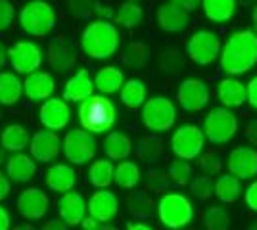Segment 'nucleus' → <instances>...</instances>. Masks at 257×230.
<instances>
[{"label": "nucleus", "mask_w": 257, "mask_h": 230, "mask_svg": "<svg viewBox=\"0 0 257 230\" xmlns=\"http://www.w3.org/2000/svg\"><path fill=\"white\" fill-rule=\"evenodd\" d=\"M137 155H139L140 161H144L148 165L158 161V159L163 157V140L154 136V134L144 136L139 142V146H137Z\"/></svg>", "instance_id": "36"}, {"label": "nucleus", "mask_w": 257, "mask_h": 230, "mask_svg": "<svg viewBox=\"0 0 257 230\" xmlns=\"http://www.w3.org/2000/svg\"><path fill=\"white\" fill-rule=\"evenodd\" d=\"M8 161V157H6V150L2 148V144H0V165H6Z\"/></svg>", "instance_id": "58"}, {"label": "nucleus", "mask_w": 257, "mask_h": 230, "mask_svg": "<svg viewBox=\"0 0 257 230\" xmlns=\"http://www.w3.org/2000/svg\"><path fill=\"white\" fill-rule=\"evenodd\" d=\"M142 173H140L139 165L133 163V161H121L113 171V180L117 182V186L131 190L140 182Z\"/></svg>", "instance_id": "34"}, {"label": "nucleus", "mask_w": 257, "mask_h": 230, "mask_svg": "<svg viewBox=\"0 0 257 230\" xmlns=\"http://www.w3.org/2000/svg\"><path fill=\"white\" fill-rule=\"evenodd\" d=\"M228 175L240 178H253L257 176V150L249 146H238L228 153L226 159Z\"/></svg>", "instance_id": "14"}, {"label": "nucleus", "mask_w": 257, "mask_h": 230, "mask_svg": "<svg viewBox=\"0 0 257 230\" xmlns=\"http://www.w3.org/2000/svg\"><path fill=\"white\" fill-rule=\"evenodd\" d=\"M204 224L207 230H228L230 226V217L221 205H213L205 211Z\"/></svg>", "instance_id": "40"}, {"label": "nucleus", "mask_w": 257, "mask_h": 230, "mask_svg": "<svg viewBox=\"0 0 257 230\" xmlns=\"http://www.w3.org/2000/svg\"><path fill=\"white\" fill-rule=\"evenodd\" d=\"M177 121V108L169 98L156 96L152 100H146L142 106V123L148 131L165 132L173 129Z\"/></svg>", "instance_id": "7"}, {"label": "nucleus", "mask_w": 257, "mask_h": 230, "mask_svg": "<svg viewBox=\"0 0 257 230\" xmlns=\"http://www.w3.org/2000/svg\"><path fill=\"white\" fill-rule=\"evenodd\" d=\"M56 90V81L54 75L48 71H35L31 75L25 77L23 81V94L29 100H46L52 98Z\"/></svg>", "instance_id": "19"}, {"label": "nucleus", "mask_w": 257, "mask_h": 230, "mask_svg": "<svg viewBox=\"0 0 257 230\" xmlns=\"http://www.w3.org/2000/svg\"><path fill=\"white\" fill-rule=\"evenodd\" d=\"M217 98L223 104V108H240L247 102V92H246V85L240 83L238 79H232V77H226L219 83L217 87Z\"/></svg>", "instance_id": "22"}, {"label": "nucleus", "mask_w": 257, "mask_h": 230, "mask_svg": "<svg viewBox=\"0 0 257 230\" xmlns=\"http://www.w3.org/2000/svg\"><path fill=\"white\" fill-rule=\"evenodd\" d=\"M10 192H12L10 180H8V176L0 171V201H4L6 197L10 196Z\"/></svg>", "instance_id": "51"}, {"label": "nucleus", "mask_w": 257, "mask_h": 230, "mask_svg": "<svg viewBox=\"0 0 257 230\" xmlns=\"http://www.w3.org/2000/svg\"><path fill=\"white\" fill-rule=\"evenodd\" d=\"M251 23H253V29H255V33H257V4H255V8H253V12H251Z\"/></svg>", "instance_id": "59"}, {"label": "nucleus", "mask_w": 257, "mask_h": 230, "mask_svg": "<svg viewBox=\"0 0 257 230\" xmlns=\"http://www.w3.org/2000/svg\"><path fill=\"white\" fill-rule=\"evenodd\" d=\"M246 92H247V102H249V106H251L253 110H257V75L247 83Z\"/></svg>", "instance_id": "48"}, {"label": "nucleus", "mask_w": 257, "mask_h": 230, "mask_svg": "<svg viewBox=\"0 0 257 230\" xmlns=\"http://www.w3.org/2000/svg\"><path fill=\"white\" fill-rule=\"evenodd\" d=\"M113 171L115 167L111 165V161L107 159H98L92 163V167L88 169V180L92 186H96L98 190H106L111 182H113Z\"/></svg>", "instance_id": "32"}, {"label": "nucleus", "mask_w": 257, "mask_h": 230, "mask_svg": "<svg viewBox=\"0 0 257 230\" xmlns=\"http://www.w3.org/2000/svg\"><path fill=\"white\" fill-rule=\"evenodd\" d=\"M202 131L211 144H226L238 131V117L228 108H215L205 115Z\"/></svg>", "instance_id": "6"}, {"label": "nucleus", "mask_w": 257, "mask_h": 230, "mask_svg": "<svg viewBox=\"0 0 257 230\" xmlns=\"http://www.w3.org/2000/svg\"><path fill=\"white\" fill-rule=\"evenodd\" d=\"M29 142L31 157L39 163H50L62 153V138L52 131H37Z\"/></svg>", "instance_id": "16"}, {"label": "nucleus", "mask_w": 257, "mask_h": 230, "mask_svg": "<svg viewBox=\"0 0 257 230\" xmlns=\"http://www.w3.org/2000/svg\"><path fill=\"white\" fill-rule=\"evenodd\" d=\"M117 119V108L104 94H92L79 106V123L86 132H104L113 127Z\"/></svg>", "instance_id": "3"}, {"label": "nucleus", "mask_w": 257, "mask_h": 230, "mask_svg": "<svg viewBox=\"0 0 257 230\" xmlns=\"http://www.w3.org/2000/svg\"><path fill=\"white\" fill-rule=\"evenodd\" d=\"M182 54L179 50H165L160 58V66L163 71H171V73H177L182 69Z\"/></svg>", "instance_id": "44"}, {"label": "nucleus", "mask_w": 257, "mask_h": 230, "mask_svg": "<svg viewBox=\"0 0 257 230\" xmlns=\"http://www.w3.org/2000/svg\"><path fill=\"white\" fill-rule=\"evenodd\" d=\"M158 217L165 228L179 230L192 222L194 207L186 196L169 192V194L161 196L160 203H158Z\"/></svg>", "instance_id": "5"}, {"label": "nucleus", "mask_w": 257, "mask_h": 230, "mask_svg": "<svg viewBox=\"0 0 257 230\" xmlns=\"http://www.w3.org/2000/svg\"><path fill=\"white\" fill-rule=\"evenodd\" d=\"M46 60H48V66L52 67L54 71H58V73H67V71H71L73 66H75V54H73V50L65 43H62L60 39L48 43Z\"/></svg>", "instance_id": "24"}, {"label": "nucleus", "mask_w": 257, "mask_h": 230, "mask_svg": "<svg viewBox=\"0 0 257 230\" xmlns=\"http://www.w3.org/2000/svg\"><path fill=\"white\" fill-rule=\"evenodd\" d=\"M8 64V50H6V46H4V43L0 41V69Z\"/></svg>", "instance_id": "56"}, {"label": "nucleus", "mask_w": 257, "mask_h": 230, "mask_svg": "<svg viewBox=\"0 0 257 230\" xmlns=\"http://www.w3.org/2000/svg\"><path fill=\"white\" fill-rule=\"evenodd\" d=\"M23 94V83L16 73L0 71V106L18 104Z\"/></svg>", "instance_id": "29"}, {"label": "nucleus", "mask_w": 257, "mask_h": 230, "mask_svg": "<svg viewBox=\"0 0 257 230\" xmlns=\"http://www.w3.org/2000/svg\"><path fill=\"white\" fill-rule=\"evenodd\" d=\"M29 132L27 129L20 125V123H12L8 125L2 134H0V144L6 152H14V153H20L23 152L27 146H29Z\"/></svg>", "instance_id": "27"}, {"label": "nucleus", "mask_w": 257, "mask_h": 230, "mask_svg": "<svg viewBox=\"0 0 257 230\" xmlns=\"http://www.w3.org/2000/svg\"><path fill=\"white\" fill-rule=\"evenodd\" d=\"M158 25L165 33H182L190 25V14L167 2L158 8Z\"/></svg>", "instance_id": "21"}, {"label": "nucleus", "mask_w": 257, "mask_h": 230, "mask_svg": "<svg viewBox=\"0 0 257 230\" xmlns=\"http://www.w3.org/2000/svg\"><path fill=\"white\" fill-rule=\"evenodd\" d=\"M198 165H200V169L204 171L205 175L211 176V175H217L223 169V159H221L219 153L211 150V152H205L204 155H200Z\"/></svg>", "instance_id": "42"}, {"label": "nucleus", "mask_w": 257, "mask_h": 230, "mask_svg": "<svg viewBox=\"0 0 257 230\" xmlns=\"http://www.w3.org/2000/svg\"><path fill=\"white\" fill-rule=\"evenodd\" d=\"M64 155L69 163L85 165L88 163L96 153V140L90 132L85 129H73L64 136Z\"/></svg>", "instance_id": "10"}, {"label": "nucleus", "mask_w": 257, "mask_h": 230, "mask_svg": "<svg viewBox=\"0 0 257 230\" xmlns=\"http://www.w3.org/2000/svg\"><path fill=\"white\" fill-rule=\"evenodd\" d=\"M242 188H240V180L232 175H221L215 182V196L219 197L223 203H234L238 196H240Z\"/></svg>", "instance_id": "33"}, {"label": "nucleus", "mask_w": 257, "mask_h": 230, "mask_svg": "<svg viewBox=\"0 0 257 230\" xmlns=\"http://www.w3.org/2000/svg\"><path fill=\"white\" fill-rule=\"evenodd\" d=\"M244 134H246V140H247V142H251L253 146H257V117H253V119L247 121Z\"/></svg>", "instance_id": "49"}, {"label": "nucleus", "mask_w": 257, "mask_h": 230, "mask_svg": "<svg viewBox=\"0 0 257 230\" xmlns=\"http://www.w3.org/2000/svg\"><path fill=\"white\" fill-rule=\"evenodd\" d=\"M41 230H67V224L60 219H50L41 226Z\"/></svg>", "instance_id": "52"}, {"label": "nucleus", "mask_w": 257, "mask_h": 230, "mask_svg": "<svg viewBox=\"0 0 257 230\" xmlns=\"http://www.w3.org/2000/svg\"><path fill=\"white\" fill-rule=\"evenodd\" d=\"M96 0H69V8L75 18L88 20L96 14Z\"/></svg>", "instance_id": "43"}, {"label": "nucleus", "mask_w": 257, "mask_h": 230, "mask_svg": "<svg viewBox=\"0 0 257 230\" xmlns=\"http://www.w3.org/2000/svg\"><path fill=\"white\" fill-rule=\"evenodd\" d=\"M169 176L167 173H160V171H150L148 173V192L152 194H161L169 188Z\"/></svg>", "instance_id": "45"}, {"label": "nucleus", "mask_w": 257, "mask_h": 230, "mask_svg": "<svg viewBox=\"0 0 257 230\" xmlns=\"http://www.w3.org/2000/svg\"><path fill=\"white\" fill-rule=\"evenodd\" d=\"M221 69L228 77L244 75L257 66V33L240 29L228 37L219 56Z\"/></svg>", "instance_id": "1"}, {"label": "nucleus", "mask_w": 257, "mask_h": 230, "mask_svg": "<svg viewBox=\"0 0 257 230\" xmlns=\"http://www.w3.org/2000/svg\"><path fill=\"white\" fill-rule=\"evenodd\" d=\"M86 209L90 213L92 219H96L98 222H109L111 219H115L119 211V201L113 192L109 190H98L94 192L88 203H86Z\"/></svg>", "instance_id": "17"}, {"label": "nucleus", "mask_w": 257, "mask_h": 230, "mask_svg": "<svg viewBox=\"0 0 257 230\" xmlns=\"http://www.w3.org/2000/svg\"><path fill=\"white\" fill-rule=\"evenodd\" d=\"M96 230H119L117 226H113V224H102V226H98Z\"/></svg>", "instance_id": "60"}, {"label": "nucleus", "mask_w": 257, "mask_h": 230, "mask_svg": "<svg viewBox=\"0 0 257 230\" xmlns=\"http://www.w3.org/2000/svg\"><path fill=\"white\" fill-rule=\"evenodd\" d=\"M0 117H2V115H0Z\"/></svg>", "instance_id": "63"}, {"label": "nucleus", "mask_w": 257, "mask_h": 230, "mask_svg": "<svg viewBox=\"0 0 257 230\" xmlns=\"http://www.w3.org/2000/svg\"><path fill=\"white\" fill-rule=\"evenodd\" d=\"M246 203L251 211H257V180H253L246 190Z\"/></svg>", "instance_id": "47"}, {"label": "nucleus", "mask_w": 257, "mask_h": 230, "mask_svg": "<svg viewBox=\"0 0 257 230\" xmlns=\"http://www.w3.org/2000/svg\"><path fill=\"white\" fill-rule=\"evenodd\" d=\"M169 2H171V4H175L177 8L184 10L186 14L194 12L196 8H198V4H200V0H169Z\"/></svg>", "instance_id": "50"}, {"label": "nucleus", "mask_w": 257, "mask_h": 230, "mask_svg": "<svg viewBox=\"0 0 257 230\" xmlns=\"http://www.w3.org/2000/svg\"><path fill=\"white\" fill-rule=\"evenodd\" d=\"M221 41L213 31H196L186 43V54L196 66H209L221 56Z\"/></svg>", "instance_id": "9"}, {"label": "nucleus", "mask_w": 257, "mask_h": 230, "mask_svg": "<svg viewBox=\"0 0 257 230\" xmlns=\"http://www.w3.org/2000/svg\"><path fill=\"white\" fill-rule=\"evenodd\" d=\"M113 20H115V23H119L121 27H125V29H135V27L140 25L142 20H144V12H142V8H140L139 4H135V2H123L117 8V12H115Z\"/></svg>", "instance_id": "35"}, {"label": "nucleus", "mask_w": 257, "mask_h": 230, "mask_svg": "<svg viewBox=\"0 0 257 230\" xmlns=\"http://www.w3.org/2000/svg\"><path fill=\"white\" fill-rule=\"evenodd\" d=\"M20 25L31 37H46L56 27V12L44 0H31L20 12Z\"/></svg>", "instance_id": "4"}, {"label": "nucleus", "mask_w": 257, "mask_h": 230, "mask_svg": "<svg viewBox=\"0 0 257 230\" xmlns=\"http://www.w3.org/2000/svg\"><path fill=\"white\" fill-rule=\"evenodd\" d=\"M205 148V136L204 131L198 127V125H182L177 131L173 132L171 136V150L173 153L184 159V161H190L200 157Z\"/></svg>", "instance_id": "8"}, {"label": "nucleus", "mask_w": 257, "mask_h": 230, "mask_svg": "<svg viewBox=\"0 0 257 230\" xmlns=\"http://www.w3.org/2000/svg\"><path fill=\"white\" fill-rule=\"evenodd\" d=\"M192 167L188 161H184V159H175L171 165H169V169H167V176H169V180H171L173 184H177V186H186V184H190V180H192Z\"/></svg>", "instance_id": "39"}, {"label": "nucleus", "mask_w": 257, "mask_h": 230, "mask_svg": "<svg viewBox=\"0 0 257 230\" xmlns=\"http://www.w3.org/2000/svg\"><path fill=\"white\" fill-rule=\"evenodd\" d=\"M44 180L52 192H71L75 186V169L67 163H54L48 167Z\"/></svg>", "instance_id": "23"}, {"label": "nucleus", "mask_w": 257, "mask_h": 230, "mask_svg": "<svg viewBox=\"0 0 257 230\" xmlns=\"http://www.w3.org/2000/svg\"><path fill=\"white\" fill-rule=\"evenodd\" d=\"M39 119L46 131H62L71 119V110L64 98H48L39 110Z\"/></svg>", "instance_id": "15"}, {"label": "nucleus", "mask_w": 257, "mask_h": 230, "mask_svg": "<svg viewBox=\"0 0 257 230\" xmlns=\"http://www.w3.org/2000/svg\"><path fill=\"white\" fill-rule=\"evenodd\" d=\"M205 18L213 23H226L234 18L236 0H202Z\"/></svg>", "instance_id": "28"}, {"label": "nucleus", "mask_w": 257, "mask_h": 230, "mask_svg": "<svg viewBox=\"0 0 257 230\" xmlns=\"http://www.w3.org/2000/svg\"><path fill=\"white\" fill-rule=\"evenodd\" d=\"M104 152L109 159H115V161H123L127 159L131 152H133V142L127 134L119 131L109 132L106 136V142H104Z\"/></svg>", "instance_id": "31"}, {"label": "nucleus", "mask_w": 257, "mask_h": 230, "mask_svg": "<svg viewBox=\"0 0 257 230\" xmlns=\"http://www.w3.org/2000/svg\"><path fill=\"white\" fill-rule=\"evenodd\" d=\"M251 2H253V0H240V4H242V6H249Z\"/></svg>", "instance_id": "61"}, {"label": "nucleus", "mask_w": 257, "mask_h": 230, "mask_svg": "<svg viewBox=\"0 0 257 230\" xmlns=\"http://www.w3.org/2000/svg\"><path fill=\"white\" fill-rule=\"evenodd\" d=\"M150 60V50L144 43H131L121 56V62L131 69H142Z\"/></svg>", "instance_id": "37"}, {"label": "nucleus", "mask_w": 257, "mask_h": 230, "mask_svg": "<svg viewBox=\"0 0 257 230\" xmlns=\"http://www.w3.org/2000/svg\"><path fill=\"white\" fill-rule=\"evenodd\" d=\"M128 213L139 220H146L154 215V199L146 192H137L128 197Z\"/></svg>", "instance_id": "38"}, {"label": "nucleus", "mask_w": 257, "mask_h": 230, "mask_svg": "<svg viewBox=\"0 0 257 230\" xmlns=\"http://www.w3.org/2000/svg\"><path fill=\"white\" fill-rule=\"evenodd\" d=\"M209 87L200 79H184L177 88V100L182 110L200 111L209 102Z\"/></svg>", "instance_id": "12"}, {"label": "nucleus", "mask_w": 257, "mask_h": 230, "mask_svg": "<svg viewBox=\"0 0 257 230\" xmlns=\"http://www.w3.org/2000/svg\"><path fill=\"white\" fill-rule=\"evenodd\" d=\"M16 18V8L10 0H0V33L8 31Z\"/></svg>", "instance_id": "46"}, {"label": "nucleus", "mask_w": 257, "mask_h": 230, "mask_svg": "<svg viewBox=\"0 0 257 230\" xmlns=\"http://www.w3.org/2000/svg\"><path fill=\"white\" fill-rule=\"evenodd\" d=\"M12 228V219L8 209L0 205V230H10Z\"/></svg>", "instance_id": "53"}, {"label": "nucleus", "mask_w": 257, "mask_h": 230, "mask_svg": "<svg viewBox=\"0 0 257 230\" xmlns=\"http://www.w3.org/2000/svg\"><path fill=\"white\" fill-rule=\"evenodd\" d=\"M58 211L67 226L81 224L86 217V201L79 192H65L58 197Z\"/></svg>", "instance_id": "18"}, {"label": "nucleus", "mask_w": 257, "mask_h": 230, "mask_svg": "<svg viewBox=\"0 0 257 230\" xmlns=\"http://www.w3.org/2000/svg\"><path fill=\"white\" fill-rule=\"evenodd\" d=\"M10 230H35L33 224H16V226H12Z\"/></svg>", "instance_id": "57"}, {"label": "nucleus", "mask_w": 257, "mask_h": 230, "mask_svg": "<svg viewBox=\"0 0 257 230\" xmlns=\"http://www.w3.org/2000/svg\"><path fill=\"white\" fill-rule=\"evenodd\" d=\"M81 226H83L85 230H96L100 224H98L96 219H92V217H85V219H83V222H81Z\"/></svg>", "instance_id": "54"}, {"label": "nucleus", "mask_w": 257, "mask_h": 230, "mask_svg": "<svg viewBox=\"0 0 257 230\" xmlns=\"http://www.w3.org/2000/svg\"><path fill=\"white\" fill-rule=\"evenodd\" d=\"M148 88L140 79H128L121 88V102L128 110H139L146 104Z\"/></svg>", "instance_id": "30"}, {"label": "nucleus", "mask_w": 257, "mask_h": 230, "mask_svg": "<svg viewBox=\"0 0 257 230\" xmlns=\"http://www.w3.org/2000/svg\"><path fill=\"white\" fill-rule=\"evenodd\" d=\"M8 62L16 73L31 75L43 66V50L33 41H18L8 50Z\"/></svg>", "instance_id": "11"}, {"label": "nucleus", "mask_w": 257, "mask_h": 230, "mask_svg": "<svg viewBox=\"0 0 257 230\" xmlns=\"http://www.w3.org/2000/svg\"><path fill=\"white\" fill-rule=\"evenodd\" d=\"M92 81H94V88H96L100 94H104V96L115 94V92H119V90L123 88V85H125L123 71L113 66L100 67Z\"/></svg>", "instance_id": "26"}, {"label": "nucleus", "mask_w": 257, "mask_h": 230, "mask_svg": "<svg viewBox=\"0 0 257 230\" xmlns=\"http://www.w3.org/2000/svg\"><path fill=\"white\" fill-rule=\"evenodd\" d=\"M127 230H154L146 222H127Z\"/></svg>", "instance_id": "55"}, {"label": "nucleus", "mask_w": 257, "mask_h": 230, "mask_svg": "<svg viewBox=\"0 0 257 230\" xmlns=\"http://www.w3.org/2000/svg\"><path fill=\"white\" fill-rule=\"evenodd\" d=\"M83 52L92 60H107L117 52L119 33L117 27L107 20H94L88 23L81 37Z\"/></svg>", "instance_id": "2"}, {"label": "nucleus", "mask_w": 257, "mask_h": 230, "mask_svg": "<svg viewBox=\"0 0 257 230\" xmlns=\"http://www.w3.org/2000/svg\"><path fill=\"white\" fill-rule=\"evenodd\" d=\"M94 94V81L88 73V69H79L77 73L69 77L64 87L65 102H85Z\"/></svg>", "instance_id": "20"}, {"label": "nucleus", "mask_w": 257, "mask_h": 230, "mask_svg": "<svg viewBox=\"0 0 257 230\" xmlns=\"http://www.w3.org/2000/svg\"><path fill=\"white\" fill-rule=\"evenodd\" d=\"M190 192H192L194 197H198L200 201H205V199H209V197L213 196L215 192V182L211 176H196L190 180Z\"/></svg>", "instance_id": "41"}, {"label": "nucleus", "mask_w": 257, "mask_h": 230, "mask_svg": "<svg viewBox=\"0 0 257 230\" xmlns=\"http://www.w3.org/2000/svg\"><path fill=\"white\" fill-rule=\"evenodd\" d=\"M247 230H257V220H253V222L249 224V228H247Z\"/></svg>", "instance_id": "62"}, {"label": "nucleus", "mask_w": 257, "mask_h": 230, "mask_svg": "<svg viewBox=\"0 0 257 230\" xmlns=\"http://www.w3.org/2000/svg\"><path fill=\"white\" fill-rule=\"evenodd\" d=\"M37 175V161L27 153H14L6 161V176L16 182H27Z\"/></svg>", "instance_id": "25"}, {"label": "nucleus", "mask_w": 257, "mask_h": 230, "mask_svg": "<svg viewBox=\"0 0 257 230\" xmlns=\"http://www.w3.org/2000/svg\"><path fill=\"white\" fill-rule=\"evenodd\" d=\"M50 199L41 188H27L16 199V209L27 220H39L43 219L48 211Z\"/></svg>", "instance_id": "13"}]
</instances>
